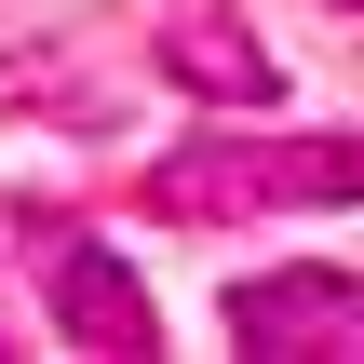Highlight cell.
I'll list each match as a JSON object with an SVG mask.
<instances>
[{"label": "cell", "mask_w": 364, "mask_h": 364, "mask_svg": "<svg viewBox=\"0 0 364 364\" xmlns=\"http://www.w3.org/2000/svg\"><path fill=\"white\" fill-rule=\"evenodd\" d=\"M351 189H364V149L351 135H311V149H284V162H257V149H243V162H176L149 203H162V216H203V203H351Z\"/></svg>", "instance_id": "obj_1"}, {"label": "cell", "mask_w": 364, "mask_h": 364, "mask_svg": "<svg viewBox=\"0 0 364 364\" xmlns=\"http://www.w3.org/2000/svg\"><path fill=\"white\" fill-rule=\"evenodd\" d=\"M351 324H364V270H338V257L230 284V338L243 351H351Z\"/></svg>", "instance_id": "obj_2"}, {"label": "cell", "mask_w": 364, "mask_h": 364, "mask_svg": "<svg viewBox=\"0 0 364 364\" xmlns=\"http://www.w3.org/2000/svg\"><path fill=\"white\" fill-rule=\"evenodd\" d=\"M162 81L203 95V108H270V95H284V54H270L243 14H176V27H162Z\"/></svg>", "instance_id": "obj_3"}, {"label": "cell", "mask_w": 364, "mask_h": 364, "mask_svg": "<svg viewBox=\"0 0 364 364\" xmlns=\"http://www.w3.org/2000/svg\"><path fill=\"white\" fill-rule=\"evenodd\" d=\"M54 338L68 351H162V311H149V284L108 243H68L54 257Z\"/></svg>", "instance_id": "obj_4"}]
</instances>
